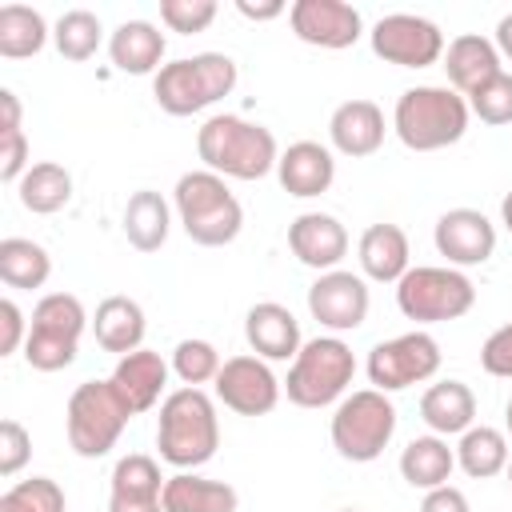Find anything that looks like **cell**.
<instances>
[{
  "label": "cell",
  "mask_w": 512,
  "mask_h": 512,
  "mask_svg": "<svg viewBox=\"0 0 512 512\" xmlns=\"http://www.w3.org/2000/svg\"><path fill=\"white\" fill-rule=\"evenodd\" d=\"M392 432H396V408L380 388H360L344 396L332 412V448L352 464L376 460L388 448Z\"/></svg>",
  "instance_id": "10"
},
{
  "label": "cell",
  "mask_w": 512,
  "mask_h": 512,
  "mask_svg": "<svg viewBox=\"0 0 512 512\" xmlns=\"http://www.w3.org/2000/svg\"><path fill=\"white\" fill-rule=\"evenodd\" d=\"M92 332H96V344H100L104 352L128 356V352H136L140 340H144V308H140L132 296H108V300L96 304Z\"/></svg>",
  "instance_id": "27"
},
{
  "label": "cell",
  "mask_w": 512,
  "mask_h": 512,
  "mask_svg": "<svg viewBox=\"0 0 512 512\" xmlns=\"http://www.w3.org/2000/svg\"><path fill=\"white\" fill-rule=\"evenodd\" d=\"M480 368H484L488 376L512 380V320L500 324V328L484 340V348H480Z\"/></svg>",
  "instance_id": "41"
},
{
  "label": "cell",
  "mask_w": 512,
  "mask_h": 512,
  "mask_svg": "<svg viewBox=\"0 0 512 512\" xmlns=\"http://www.w3.org/2000/svg\"><path fill=\"white\" fill-rule=\"evenodd\" d=\"M328 136H332V148L340 156H352V160L372 156L384 144V112H380V104L344 100L328 120Z\"/></svg>",
  "instance_id": "22"
},
{
  "label": "cell",
  "mask_w": 512,
  "mask_h": 512,
  "mask_svg": "<svg viewBox=\"0 0 512 512\" xmlns=\"http://www.w3.org/2000/svg\"><path fill=\"white\" fill-rule=\"evenodd\" d=\"M340 512H360V508H340Z\"/></svg>",
  "instance_id": "51"
},
{
  "label": "cell",
  "mask_w": 512,
  "mask_h": 512,
  "mask_svg": "<svg viewBox=\"0 0 512 512\" xmlns=\"http://www.w3.org/2000/svg\"><path fill=\"white\" fill-rule=\"evenodd\" d=\"M504 424H508V436H512V400H508V412H504Z\"/></svg>",
  "instance_id": "49"
},
{
  "label": "cell",
  "mask_w": 512,
  "mask_h": 512,
  "mask_svg": "<svg viewBox=\"0 0 512 512\" xmlns=\"http://www.w3.org/2000/svg\"><path fill=\"white\" fill-rule=\"evenodd\" d=\"M244 336H248V348L260 360H296V352H300V324L276 300H264V304L248 308Z\"/></svg>",
  "instance_id": "21"
},
{
  "label": "cell",
  "mask_w": 512,
  "mask_h": 512,
  "mask_svg": "<svg viewBox=\"0 0 512 512\" xmlns=\"http://www.w3.org/2000/svg\"><path fill=\"white\" fill-rule=\"evenodd\" d=\"M88 328V312L72 292H48L32 308V328L24 340V360L36 372H60L76 360L80 336Z\"/></svg>",
  "instance_id": "7"
},
{
  "label": "cell",
  "mask_w": 512,
  "mask_h": 512,
  "mask_svg": "<svg viewBox=\"0 0 512 512\" xmlns=\"http://www.w3.org/2000/svg\"><path fill=\"white\" fill-rule=\"evenodd\" d=\"M196 152L208 172L232 176V180H260L276 168L280 148L276 136L264 124H252L244 116H208L196 132Z\"/></svg>",
  "instance_id": "2"
},
{
  "label": "cell",
  "mask_w": 512,
  "mask_h": 512,
  "mask_svg": "<svg viewBox=\"0 0 512 512\" xmlns=\"http://www.w3.org/2000/svg\"><path fill=\"white\" fill-rule=\"evenodd\" d=\"M20 192V204L36 216H52L60 212L68 200H72V176L64 164H52V160H40L24 172V180L16 184Z\"/></svg>",
  "instance_id": "31"
},
{
  "label": "cell",
  "mask_w": 512,
  "mask_h": 512,
  "mask_svg": "<svg viewBox=\"0 0 512 512\" xmlns=\"http://www.w3.org/2000/svg\"><path fill=\"white\" fill-rule=\"evenodd\" d=\"M0 112H4L0 132H20V100H16V92H12V88H4V92H0Z\"/></svg>",
  "instance_id": "46"
},
{
  "label": "cell",
  "mask_w": 512,
  "mask_h": 512,
  "mask_svg": "<svg viewBox=\"0 0 512 512\" xmlns=\"http://www.w3.org/2000/svg\"><path fill=\"white\" fill-rule=\"evenodd\" d=\"M48 44V24L28 4H4L0 8V56L4 60H28Z\"/></svg>",
  "instance_id": "33"
},
{
  "label": "cell",
  "mask_w": 512,
  "mask_h": 512,
  "mask_svg": "<svg viewBox=\"0 0 512 512\" xmlns=\"http://www.w3.org/2000/svg\"><path fill=\"white\" fill-rule=\"evenodd\" d=\"M108 56L120 72L128 76H156L164 64V32L148 20H124L112 36H108Z\"/></svg>",
  "instance_id": "25"
},
{
  "label": "cell",
  "mask_w": 512,
  "mask_h": 512,
  "mask_svg": "<svg viewBox=\"0 0 512 512\" xmlns=\"http://www.w3.org/2000/svg\"><path fill=\"white\" fill-rule=\"evenodd\" d=\"M24 340H28L24 312L16 308V300H0V356H12Z\"/></svg>",
  "instance_id": "43"
},
{
  "label": "cell",
  "mask_w": 512,
  "mask_h": 512,
  "mask_svg": "<svg viewBox=\"0 0 512 512\" xmlns=\"http://www.w3.org/2000/svg\"><path fill=\"white\" fill-rule=\"evenodd\" d=\"M500 220H504V228L512 232V192L504 196V204H500Z\"/></svg>",
  "instance_id": "48"
},
{
  "label": "cell",
  "mask_w": 512,
  "mask_h": 512,
  "mask_svg": "<svg viewBox=\"0 0 512 512\" xmlns=\"http://www.w3.org/2000/svg\"><path fill=\"white\" fill-rule=\"evenodd\" d=\"M288 248L292 256L304 264V268H316V272H332L344 252H348V232L336 216L328 212H300L292 224H288Z\"/></svg>",
  "instance_id": "18"
},
{
  "label": "cell",
  "mask_w": 512,
  "mask_h": 512,
  "mask_svg": "<svg viewBox=\"0 0 512 512\" xmlns=\"http://www.w3.org/2000/svg\"><path fill=\"white\" fill-rule=\"evenodd\" d=\"M52 40H56V52L64 56V60H92L96 56V48H100V40H104V24H100V16L96 12H88V8H68L60 20H56V32H52Z\"/></svg>",
  "instance_id": "35"
},
{
  "label": "cell",
  "mask_w": 512,
  "mask_h": 512,
  "mask_svg": "<svg viewBox=\"0 0 512 512\" xmlns=\"http://www.w3.org/2000/svg\"><path fill=\"white\" fill-rule=\"evenodd\" d=\"M236 88V60L224 52H200L164 64L152 76V96L168 116H192L224 100Z\"/></svg>",
  "instance_id": "5"
},
{
  "label": "cell",
  "mask_w": 512,
  "mask_h": 512,
  "mask_svg": "<svg viewBox=\"0 0 512 512\" xmlns=\"http://www.w3.org/2000/svg\"><path fill=\"white\" fill-rule=\"evenodd\" d=\"M220 368H224V360L208 340H180L172 348V372L184 380V388H200V384L216 380Z\"/></svg>",
  "instance_id": "36"
},
{
  "label": "cell",
  "mask_w": 512,
  "mask_h": 512,
  "mask_svg": "<svg viewBox=\"0 0 512 512\" xmlns=\"http://www.w3.org/2000/svg\"><path fill=\"white\" fill-rule=\"evenodd\" d=\"M108 512H164V476L160 464L144 452H128L112 468Z\"/></svg>",
  "instance_id": "17"
},
{
  "label": "cell",
  "mask_w": 512,
  "mask_h": 512,
  "mask_svg": "<svg viewBox=\"0 0 512 512\" xmlns=\"http://www.w3.org/2000/svg\"><path fill=\"white\" fill-rule=\"evenodd\" d=\"M432 240H436V252L448 260V268H472L496 252V228L476 208H448L436 220Z\"/></svg>",
  "instance_id": "16"
},
{
  "label": "cell",
  "mask_w": 512,
  "mask_h": 512,
  "mask_svg": "<svg viewBox=\"0 0 512 512\" xmlns=\"http://www.w3.org/2000/svg\"><path fill=\"white\" fill-rule=\"evenodd\" d=\"M420 512H472V508H468V496H464L460 488H452V484H440V488L424 492V500H420Z\"/></svg>",
  "instance_id": "44"
},
{
  "label": "cell",
  "mask_w": 512,
  "mask_h": 512,
  "mask_svg": "<svg viewBox=\"0 0 512 512\" xmlns=\"http://www.w3.org/2000/svg\"><path fill=\"white\" fill-rule=\"evenodd\" d=\"M176 216L188 232L192 244H204V248H224L240 236L244 228V208L240 200L228 192L224 176L200 168V172H184L176 180Z\"/></svg>",
  "instance_id": "4"
},
{
  "label": "cell",
  "mask_w": 512,
  "mask_h": 512,
  "mask_svg": "<svg viewBox=\"0 0 512 512\" xmlns=\"http://www.w3.org/2000/svg\"><path fill=\"white\" fill-rule=\"evenodd\" d=\"M456 464L472 476V480H488L496 472L508 468V440L500 428H488V424H472L460 444H456Z\"/></svg>",
  "instance_id": "34"
},
{
  "label": "cell",
  "mask_w": 512,
  "mask_h": 512,
  "mask_svg": "<svg viewBox=\"0 0 512 512\" xmlns=\"http://www.w3.org/2000/svg\"><path fill=\"white\" fill-rule=\"evenodd\" d=\"M52 276V256L28 240V236H4L0 240V280L8 288H44Z\"/></svg>",
  "instance_id": "32"
},
{
  "label": "cell",
  "mask_w": 512,
  "mask_h": 512,
  "mask_svg": "<svg viewBox=\"0 0 512 512\" xmlns=\"http://www.w3.org/2000/svg\"><path fill=\"white\" fill-rule=\"evenodd\" d=\"M420 416L436 436H464L476 420V396L464 380H440L420 396Z\"/></svg>",
  "instance_id": "26"
},
{
  "label": "cell",
  "mask_w": 512,
  "mask_h": 512,
  "mask_svg": "<svg viewBox=\"0 0 512 512\" xmlns=\"http://www.w3.org/2000/svg\"><path fill=\"white\" fill-rule=\"evenodd\" d=\"M276 176H280V188H284L288 196L308 200V196H320V192L332 188V180H336V160H332V152H328L324 144H316V140H296V144H288V148L280 152Z\"/></svg>",
  "instance_id": "20"
},
{
  "label": "cell",
  "mask_w": 512,
  "mask_h": 512,
  "mask_svg": "<svg viewBox=\"0 0 512 512\" xmlns=\"http://www.w3.org/2000/svg\"><path fill=\"white\" fill-rule=\"evenodd\" d=\"M468 112L484 124H512V72H496L488 84H480L468 96Z\"/></svg>",
  "instance_id": "38"
},
{
  "label": "cell",
  "mask_w": 512,
  "mask_h": 512,
  "mask_svg": "<svg viewBox=\"0 0 512 512\" xmlns=\"http://www.w3.org/2000/svg\"><path fill=\"white\" fill-rule=\"evenodd\" d=\"M216 384V400L236 416H268L280 404V380L272 376L268 360L260 356H232L224 360Z\"/></svg>",
  "instance_id": "13"
},
{
  "label": "cell",
  "mask_w": 512,
  "mask_h": 512,
  "mask_svg": "<svg viewBox=\"0 0 512 512\" xmlns=\"http://www.w3.org/2000/svg\"><path fill=\"white\" fill-rule=\"evenodd\" d=\"M288 20H292V32L312 44V48H352L364 32V20L352 4L344 0H296L288 8Z\"/></svg>",
  "instance_id": "15"
},
{
  "label": "cell",
  "mask_w": 512,
  "mask_h": 512,
  "mask_svg": "<svg viewBox=\"0 0 512 512\" xmlns=\"http://www.w3.org/2000/svg\"><path fill=\"white\" fill-rule=\"evenodd\" d=\"M444 72H448V84L468 100L480 84H488V80H492L496 72H504V68H500L496 44L484 40V36H476V32H468V36H456V40L448 44V52H444Z\"/></svg>",
  "instance_id": "23"
},
{
  "label": "cell",
  "mask_w": 512,
  "mask_h": 512,
  "mask_svg": "<svg viewBox=\"0 0 512 512\" xmlns=\"http://www.w3.org/2000/svg\"><path fill=\"white\" fill-rule=\"evenodd\" d=\"M0 512H64V488L52 476H32L0 496Z\"/></svg>",
  "instance_id": "37"
},
{
  "label": "cell",
  "mask_w": 512,
  "mask_h": 512,
  "mask_svg": "<svg viewBox=\"0 0 512 512\" xmlns=\"http://www.w3.org/2000/svg\"><path fill=\"white\" fill-rule=\"evenodd\" d=\"M468 100L456 88H440V84H416L408 92H400L396 108H392V128L400 136L404 148L412 152H436L456 144L468 132Z\"/></svg>",
  "instance_id": "3"
},
{
  "label": "cell",
  "mask_w": 512,
  "mask_h": 512,
  "mask_svg": "<svg viewBox=\"0 0 512 512\" xmlns=\"http://www.w3.org/2000/svg\"><path fill=\"white\" fill-rule=\"evenodd\" d=\"M168 228H172V212H168V200L152 188H140L128 196L124 204V236L136 252H160L164 240H168Z\"/></svg>",
  "instance_id": "29"
},
{
  "label": "cell",
  "mask_w": 512,
  "mask_h": 512,
  "mask_svg": "<svg viewBox=\"0 0 512 512\" xmlns=\"http://www.w3.org/2000/svg\"><path fill=\"white\" fill-rule=\"evenodd\" d=\"M156 448H160V460L180 472L200 468L216 456L220 420H216V404L204 388H176L164 396L160 420H156Z\"/></svg>",
  "instance_id": "1"
},
{
  "label": "cell",
  "mask_w": 512,
  "mask_h": 512,
  "mask_svg": "<svg viewBox=\"0 0 512 512\" xmlns=\"http://www.w3.org/2000/svg\"><path fill=\"white\" fill-rule=\"evenodd\" d=\"M356 256H360V268L368 280L376 284H400V276L412 268L408 264V236L400 224H372L364 228L360 244H356Z\"/></svg>",
  "instance_id": "24"
},
{
  "label": "cell",
  "mask_w": 512,
  "mask_h": 512,
  "mask_svg": "<svg viewBox=\"0 0 512 512\" xmlns=\"http://www.w3.org/2000/svg\"><path fill=\"white\" fill-rule=\"evenodd\" d=\"M108 384H112V392L120 396V404H124L132 416H140V412H148V408L160 400V392H164V384H168V364H164L160 352L136 348V352H128V356L116 360Z\"/></svg>",
  "instance_id": "19"
},
{
  "label": "cell",
  "mask_w": 512,
  "mask_h": 512,
  "mask_svg": "<svg viewBox=\"0 0 512 512\" xmlns=\"http://www.w3.org/2000/svg\"><path fill=\"white\" fill-rule=\"evenodd\" d=\"M236 12L248 16V20H276L284 12L280 0H268V4H252V0H236Z\"/></svg>",
  "instance_id": "45"
},
{
  "label": "cell",
  "mask_w": 512,
  "mask_h": 512,
  "mask_svg": "<svg viewBox=\"0 0 512 512\" xmlns=\"http://www.w3.org/2000/svg\"><path fill=\"white\" fill-rule=\"evenodd\" d=\"M504 472H508V484H512V456H508V468Z\"/></svg>",
  "instance_id": "50"
},
{
  "label": "cell",
  "mask_w": 512,
  "mask_h": 512,
  "mask_svg": "<svg viewBox=\"0 0 512 512\" xmlns=\"http://www.w3.org/2000/svg\"><path fill=\"white\" fill-rule=\"evenodd\" d=\"M356 376V356L340 336H316L300 344L284 392L296 408H328L336 404Z\"/></svg>",
  "instance_id": "6"
},
{
  "label": "cell",
  "mask_w": 512,
  "mask_h": 512,
  "mask_svg": "<svg viewBox=\"0 0 512 512\" xmlns=\"http://www.w3.org/2000/svg\"><path fill=\"white\" fill-rule=\"evenodd\" d=\"M452 468H456V448H448V440L436 436V432L408 440V448L400 452V476L420 492H432V488L448 484Z\"/></svg>",
  "instance_id": "30"
},
{
  "label": "cell",
  "mask_w": 512,
  "mask_h": 512,
  "mask_svg": "<svg viewBox=\"0 0 512 512\" xmlns=\"http://www.w3.org/2000/svg\"><path fill=\"white\" fill-rule=\"evenodd\" d=\"M240 496L224 480H204L196 472H176L164 480V512H236Z\"/></svg>",
  "instance_id": "28"
},
{
  "label": "cell",
  "mask_w": 512,
  "mask_h": 512,
  "mask_svg": "<svg viewBox=\"0 0 512 512\" xmlns=\"http://www.w3.org/2000/svg\"><path fill=\"white\" fill-rule=\"evenodd\" d=\"M492 44H496V52H500V56H508V60H512V12H508V16H500V24H496V40H492Z\"/></svg>",
  "instance_id": "47"
},
{
  "label": "cell",
  "mask_w": 512,
  "mask_h": 512,
  "mask_svg": "<svg viewBox=\"0 0 512 512\" xmlns=\"http://www.w3.org/2000/svg\"><path fill=\"white\" fill-rule=\"evenodd\" d=\"M372 52L400 68H428L444 56V32L412 12H392L372 24Z\"/></svg>",
  "instance_id": "12"
},
{
  "label": "cell",
  "mask_w": 512,
  "mask_h": 512,
  "mask_svg": "<svg viewBox=\"0 0 512 512\" xmlns=\"http://www.w3.org/2000/svg\"><path fill=\"white\" fill-rule=\"evenodd\" d=\"M132 420V412L120 404V396L112 392L108 380H84L72 396H68V412H64V428H68V444L76 456L84 460H100L116 448L124 424Z\"/></svg>",
  "instance_id": "9"
},
{
  "label": "cell",
  "mask_w": 512,
  "mask_h": 512,
  "mask_svg": "<svg viewBox=\"0 0 512 512\" xmlns=\"http://www.w3.org/2000/svg\"><path fill=\"white\" fill-rule=\"evenodd\" d=\"M28 136L24 132H0V180L20 184L28 172Z\"/></svg>",
  "instance_id": "42"
},
{
  "label": "cell",
  "mask_w": 512,
  "mask_h": 512,
  "mask_svg": "<svg viewBox=\"0 0 512 512\" xmlns=\"http://www.w3.org/2000/svg\"><path fill=\"white\" fill-rule=\"evenodd\" d=\"M476 304V284L460 268L416 264L396 284V308L416 324H444L460 320Z\"/></svg>",
  "instance_id": "8"
},
{
  "label": "cell",
  "mask_w": 512,
  "mask_h": 512,
  "mask_svg": "<svg viewBox=\"0 0 512 512\" xmlns=\"http://www.w3.org/2000/svg\"><path fill=\"white\" fill-rule=\"evenodd\" d=\"M32 456V436L20 420L0 424V476H16Z\"/></svg>",
  "instance_id": "40"
},
{
  "label": "cell",
  "mask_w": 512,
  "mask_h": 512,
  "mask_svg": "<svg viewBox=\"0 0 512 512\" xmlns=\"http://www.w3.org/2000/svg\"><path fill=\"white\" fill-rule=\"evenodd\" d=\"M308 312L328 332H356L368 316V284L344 268L320 272L316 284L308 288Z\"/></svg>",
  "instance_id": "14"
},
{
  "label": "cell",
  "mask_w": 512,
  "mask_h": 512,
  "mask_svg": "<svg viewBox=\"0 0 512 512\" xmlns=\"http://www.w3.org/2000/svg\"><path fill=\"white\" fill-rule=\"evenodd\" d=\"M368 380L372 388L380 392H400V388H412L428 376L440 372V344L428 336V332H404V336H392V340H380L372 352H368Z\"/></svg>",
  "instance_id": "11"
},
{
  "label": "cell",
  "mask_w": 512,
  "mask_h": 512,
  "mask_svg": "<svg viewBox=\"0 0 512 512\" xmlns=\"http://www.w3.org/2000/svg\"><path fill=\"white\" fill-rule=\"evenodd\" d=\"M160 20L172 32L192 36V32H204L216 20V4L212 0H160Z\"/></svg>",
  "instance_id": "39"
}]
</instances>
